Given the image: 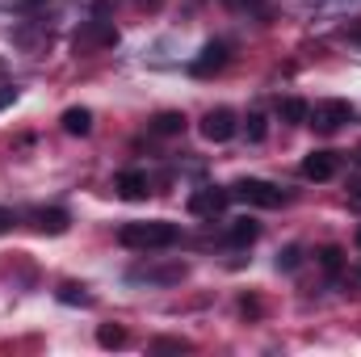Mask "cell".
I'll return each mask as SVG.
<instances>
[{"label": "cell", "mask_w": 361, "mask_h": 357, "mask_svg": "<svg viewBox=\"0 0 361 357\" xmlns=\"http://www.w3.org/2000/svg\"><path fill=\"white\" fill-rule=\"evenodd\" d=\"M298 261H302V257H298V248H286V253L277 257V269H286V273H290V269H298Z\"/></svg>", "instance_id": "cell-21"}, {"label": "cell", "mask_w": 361, "mask_h": 357, "mask_svg": "<svg viewBox=\"0 0 361 357\" xmlns=\"http://www.w3.org/2000/svg\"><path fill=\"white\" fill-rule=\"evenodd\" d=\"M97 345H101V349H122V345H126V328L101 324V328H97Z\"/></svg>", "instance_id": "cell-16"}, {"label": "cell", "mask_w": 361, "mask_h": 357, "mask_svg": "<svg viewBox=\"0 0 361 357\" xmlns=\"http://www.w3.org/2000/svg\"><path fill=\"white\" fill-rule=\"evenodd\" d=\"M152 349H156V353H185L189 345H185V341H156Z\"/></svg>", "instance_id": "cell-22"}, {"label": "cell", "mask_w": 361, "mask_h": 357, "mask_svg": "<svg viewBox=\"0 0 361 357\" xmlns=\"http://www.w3.org/2000/svg\"><path fill=\"white\" fill-rule=\"evenodd\" d=\"M197 131H202V139H206V143H227V139H235L240 118H235L227 105H219V109H210V114L197 122Z\"/></svg>", "instance_id": "cell-5"}, {"label": "cell", "mask_w": 361, "mask_h": 357, "mask_svg": "<svg viewBox=\"0 0 361 357\" xmlns=\"http://www.w3.org/2000/svg\"><path fill=\"white\" fill-rule=\"evenodd\" d=\"M34 227H38L42 236H63V231L72 227V214L59 210V206H51V210H38V214H34Z\"/></svg>", "instance_id": "cell-10"}, {"label": "cell", "mask_w": 361, "mask_h": 357, "mask_svg": "<svg viewBox=\"0 0 361 357\" xmlns=\"http://www.w3.org/2000/svg\"><path fill=\"white\" fill-rule=\"evenodd\" d=\"M114 189H118V198H122V202H143V198L152 193V181H147L143 169H126V173H118Z\"/></svg>", "instance_id": "cell-8"}, {"label": "cell", "mask_w": 361, "mask_h": 357, "mask_svg": "<svg viewBox=\"0 0 361 357\" xmlns=\"http://www.w3.org/2000/svg\"><path fill=\"white\" fill-rule=\"evenodd\" d=\"M227 59H231V47H227V42H206V47L197 51V59L189 63V72L206 80V76L223 72V68H227Z\"/></svg>", "instance_id": "cell-6"}, {"label": "cell", "mask_w": 361, "mask_h": 357, "mask_svg": "<svg viewBox=\"0 0 361 357\" xmlns=\"http://www.w3.org/2000/svg\"><path fill=\"white\" fill-rule=\"evenodd\" d=\"M13 223H17V214H13V210H4V206H0V231H8V227H13Z\"/></svg>", "instance_id": "cell-23"}, {"label": "cell", "mask_w": 361, "mask_h": 357, "mask_svg": "<svg viewBox=\"0 0 361 357\" xmlns=\"http://www.w3.org/2000/svg\"><path fill=\"white\" fill-rule=\"evenodd\" d=\"M180 240V227L169 219H143V223H122L118 227V244L122 248H139V253H156V248H173Z\"/></svg>", "instance_id": "cell-1"}, {"label": "cell", "mask_w": 361, "mask_h": 357, "mask_svg": "<svg viewBox=\"0 0 361 357\" xmlns=\"http://www.w3.org/2000/svg\"><path fill=\"white\" fill-rule=\"evenodd\" d=\"M118 42V30L101 17H92L85 30H76V51H97V47H114Z\"/></svg>", "instance_id": "cell-7"}, {"label": "cell", "mask_w": 361, "mask_h": 357, "mask_svg": "<svg viewBox=\"0 0 361 357\" xmlns=\"http://www.w3.org/2000/svg\"><path fill=\"white\" fill-rule=\"evenodd\" d=\"M130 277H135V282H156V286H173V282H180V277H185V265H164V269H135V273H130Z\"/></svg>", "instance_id": "cell-11"}, {"label": "cell", "mask_w": 361, "mask_h": 357, "mask_svg": "<svg viewBox=\"0 0 361 357\" xmlns=\"http://www.w3.org/2000/svg\"><path fill=\"white\" fill-rule=\"evenodd\" d=\"M357 244H361V227H357Z\"/></svg>", "instance_id": "cell-26"}, {"label": "cell", "mask_w": 361, "mask_h": 357, "mask_svg": "<svg viewBox=\"0 0 361 357\" xmlns=\"http://www.w3.org/2000/svg\"><path fill=\"white\" fill-rule=\"evenodd\" d=\"M147 131H152V135H160V139H173V135H180V131H185V114H177V109H164V114H156V118L147 122Z\"/></svg>", "instance_id": "cell-12"}, {"label": "cell", "mask_w": 361, "mask_h": 357, "mask_svg": "<svg viewBox=\"0 0 361 357\" xmlns=\"http://www.w3.org/2000/svg\"><path fill=\"white\" fill-rule=\"evenodd\" d=\"M59 303H68V307H76V303H80V307H89V303H92V294L85 290V286L68 282V286H59Z\"/></svg>", "instance_id": "cell-17"}, {"label": "cell", "mask_w": 361, "mask_h": 357, "mask_svg": "<svg viewBox=\"0 0 361 357\" xmlns=\"http://www.w3.org/2000/svg\"><path fill=\"white\" fill-rule=\"evenodd\" d=\"M231 198L244 202V206H261V210H277L286 202V193L273 181H261V177H240L231 185Z\"/></svg>", "instance_id": "cell-2"}, {"label": "cell", "mask_w": 361, "mask_h": 357, "mask_svg": "<svg viewBox=\"0 0 361 357\" xmlns=\"http://www.w3.org/2000/svg\"><path fill=\"white\" fill-rule=\"evenodd\" d=\"M227 206H231V189L206 185V189H193V193H189V214H193V219H223Z\"/></svg>", "instance_id": "cell-3"}, {"label": "cell", "mask_w": 361, "mask_h": 357, "mask_svg": "<svg viewBox=\"0 0 361 357\" xmlns=\"http://www.w3.org/2000/svg\"><path fill=\"white\" fill-rule=\"evenodd\" d=\"M349 202H353V206H357V210H361V185H357V189H353V198H349Z\"/></svg>", "instance_id": "cell-25"}, {"label": "cell", "mask_w": 361, "mask_h": 357, "mask_svg": "<svg viewBox=\"0 0 361 357\" xmlns=\"http://www.w3.org/2000/svg\"><path fill=\"white\" fill-rule=\"evenodd\" d=\"M8 101H17V89H0V109H4Z\"/></svg>", "instance_id": "cell-24"}, {"label": "cell", "mask_w": 361, "mask_h": 357, "mask_svg": "<svg viewBox=\"0 0 361 357\" xmlns=\"http://www.w3.org/2000/svg\"><path fill=\"white\" fill-rule=\"evenodd\" d=\"M261 236V223L257 219H235L231 223V244H252Z\"/></svg>", "instance_id": "cell-15"}, {"label": "cell", "mask_w": 361, "mask_h": 357, "mask_svg": "<svg viewBox=\"0 0 361 357\" xmlns=\"http://www.w3.org/2000/svg\"><path fill=\"white\" fill-rule=\"evenodd\" d=\"M319 265L328 269V273H341L345 269V253L336 244H328V248H319Z\"/></svg>", "instance_id": "cell-18"}, {"label": "cell", "mask_w": 361, "mask_h": 357, "mask_svg": "<svg viewBox=\"0 0 361 357\" xmlns=\"http://www.w3.org/2000/svg\"><path fill=\"white\" fill-rule=\"evenodd\" d=\"M307 114H311V105H307L302 97H286V101H277V118L290 122V126H302Z\"/></svg>", "instance_id": "cell-14"}, {"label": "cell", "mask_w": 361, "mask_h": 357, "mask_svg": "<svg viewBox=\"0 0 361 357\" xmlns=\"http://www.w3.org/2000/svg\"><path fill=\"white\" fill-rule=\"evenodd\" d=\"M59 122H63V131H68V135H89V131H92V109H89V105H72V109H63V118H59Z\"/></svg>", "instance_id": "cell-13"}, {"label": "cell", "mask_w": 361, "mask_h": 357, "mask_svg": "<svg viewBox=\"0 0 361 357\" xmlns=\"http://www.w3.org/2000/svg\"><path fill=\"white\" fill-rule=\"evenodd\" d=\"M244 131H248V139H252V143H261V139H265V131H269V126H265V114H248Z\"/></svg>", "instance_id": "cell-19"}, {"label": "cell", "mask_w": 361, "mask_h": 357, "mask_svg": "<svg viewBox=\"0 0 361 357\" xmlns=\"http://www.w3.org/2000/svg\"><path fill=\"white\" fill-rule=\"evenodd\" d=\"M336 169H341V164H336L332 152H311V156L302 160V177L307 181H332L336 177Z\"/></svg>", "instance_id": "cell-9"}, {"label": "cell", "mask_w": 361, "mask_h": 357, "mask_svg": "<svg viewBox=\"0 0 361 357\" xmlns=\"http://www.w3.org/2000/svg\"><path fill=\"white\" fill-rule=\"evenodd\" d=\"M227 8H240V13H257V17H265V0H223Z\"/></svg>", "instance_id": "cell-20"}, {"label": "cell", "mask_w": 361, "mask_h": 357, "mask_svg": "<svg viewBox=\"0 0 361 357\" xmlns=\"http://www.w3.org/2000/svg\"><path fill=\"white\" fill-rule=\"evenodd\" d=\"M353 118V105L349 101H319V105H311V114H307V122L315 126V131H324V135H332V131H341L345 122Z\"/></svg>", "instance_id": "cell-4"}]
</instances>
